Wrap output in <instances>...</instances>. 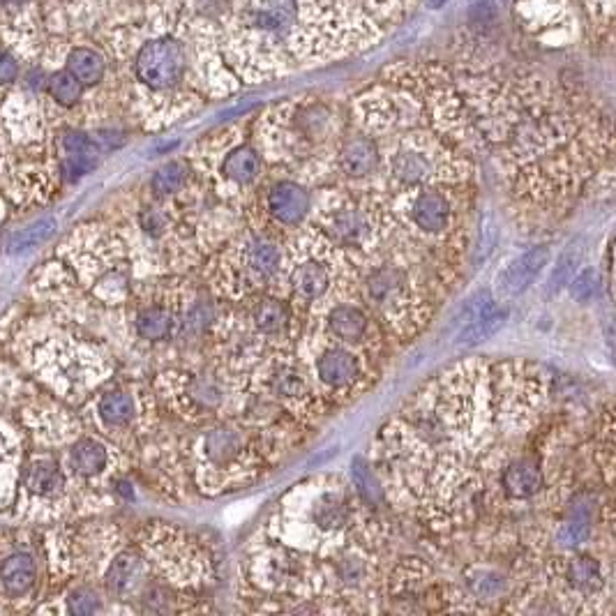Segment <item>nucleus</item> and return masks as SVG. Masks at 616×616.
Here are the masks:
<instances>
[{"label":"nucleus","instance_id":"nucleus-30","mask_svg":"<svg viewBox=\"0 0 616 616\" xmlns=\"http://www.w3.org/2000/svg\"><path fill=\"white\" fill-rule=\"evenodd\" d=\"M268 390L275 400H280L282 404H294V402H305L307 395H310V388H307L305 372H300L296 365L282 363L277 365L268 377Z\"/></svg>","mask_w":616,"mask_h":616},{"label":"nucleus","instance_id":"nucleus-18","mask_svg":"<svg viewBox=\"0 0 616 616\" xmlns=\"http://www.w3.org/2000/svg\"><path fill=\"white\" fill-rule=\"evenodd\" d=\"M264 162V155L259 153L257 146L247 144V141H234L229 148H224L217 174H220L224 185H231L234 190H245L264 174Z\"/></svg>","mask_w":616,"mask_h":616},{"label":"nucleus","instance_id":"nucleus-47","mask_svg":"<svg viewBox=\"0 0 616 616\" xmlns=\"http://www.w3.org/2000/svg\"><path fill=\"white\" fill-rule=\"evenodd\" d=\"M446 0H430V7H441Z\"/></svg>","mask_w":616,"mask_h":616},{"label":"nucleus","instance_id":"nucleus-19","mask_svg":"<svg viewBox=\"0 0 616 616\" xmlns=\"http://www.w3.org/2000/svg\"><path fill=\"white\" fill-rule=\"evenodd\" d=\"M545 487L543 462L533 455L510 460L501 471V490L510 501H527Z\"/></svg>","mask_w":616,"mask_h":616},{"label":"nucleus","instance_id":"nucleus-45","mask_svg":"<svg viewBox=\"0 0 616 616\" xmlns=\"http://www.w3.org/2000/svg\"><path fill=\"white\" fill-rule=\"evenodd\" d=\"M587 10L593 19L605 21V24H612L614 17V0H584Z\"/></svg>","mask_w":616,"mask_h":616},{"label":"nucleus","instance_id":"nucleus-26","mask_svg":"<svg viewBox=\"0 0 616 616\" xmlns=\"http://www.w3.org/2000/svg\"><path fill=\"white\" fill-rule=\"evenodd\" d=\"M95 413L104 430H111V432L127 430V427H132L134 423H137L139 402L130 390L114 388V390H107V393L97 400Z\"/></svg>","mask_w":616,"mask_h":616},{"label":"nucleus","instance_id":"nucleus-5","mask_svg":"<svg viewBox=\"0 0 616 616\" xmlns=\"http://www.w3.org/2000/svg\"><path fill=\"white\" fill-rule=\"evenodd\" d=\"M33 367L40 379L67 400H81L109 374V363L95 347L54 335L40 342L33 353Z\"/></svg>","mask_w":616,"mask_h":616},{"label":"nucleus","instance_id":"nucleus-28","mask_svg":"<svg viewBox=\"0 0 616 616\" xmlns=\"http://www.w3.org/2000/svg\"><path fill=\"white\" fill-rule=\"evenodd\" d=\"M70 467L81 478H100L111 467L107 443L93 437L79 439L70 450Z\"/></svg>","mask_w":616,"mask_h":616},{"label":"nucleus","instance_id":"nucleus-22","mask_svg":"<svg viewBox=\"0 0 616 616\" xmlns=\"http://www.w3.org/2000/svg\"><path fill=\"white\" fill-rule=\"evenodd\" d=\"M67 492V478L51 457H35L24 473V494L35 501H58Z\"/></svg>","mask_w":616,"mask_h":616},{"label":"nucleus","instance_id":"nucleus-43","mask_svg":"<svg viewBox=\"0 0 616 616\" xmlns=\"http://www.w3.org/2000/svg\"><path fill=\"white\" fill-rule=\"evenodd\" d=\"M102 610L100 593L90 587H79L67 596V612L74 616H90Z\"/></svg>","mask_w":616,"mask_h":616},{"label":"nucleus","instance_id":"nucleus-14","mask_svg":"<svg viewBox=\"0 0 616 616\" xmlns=\"http://www.w3.org/2000/svg\"><path fill=\"white\" fill-rule=\"evenodd\" d=\"M409 197V222L425 236H441L450 229L453 222V206L450 199L443 194L437 185L418 187Z\"/></svg>","mask_w":616,"mask_h":616},{"label":"nucleus","instance_id":"nucleus-25","mask_svg":"<svg viewBox=\"0 0 616 616\" xmlns=\"http://www.w3.org/2000/svg\"><path fill=\"white\" fill-rule=\"evenodd\" d=\"M326 328L333 340L340 344H360L367 340V333H370V317L363 307L351 305V303H337L330 307L328 317H326Z\"/></svg>","mask_w":616,"mask_h":616},{"label":"nucleus","instance_id":"nucleus-41","mask_svg":"<svg viewBox=\"0 0 616 616\" xmlns=\"http://www.w3.org/2000/svg\"><path fill=\"white\" fill-rule=\"evenodd\" d=\"M568 289L570 296H573V300H577V303H591L600 291V273L591 266L577 270L573 280L568 282Z\"/></svg>","mask_w":616,"mask_h":616},{"label":"nucleus","instance_id":"nucleus-16","mask_svg":"<svg viewBox=\"0 0 616 616\" xmlns=\"http://www.w3.org/2000/svg\"><path fill=\"white\" fill-rule=\"evenodd\" d=\"M266 210L282 227H298L312 213V194L296 180H277L266 194Z\"/></svg>","mask_w":616,"mask_h":616},{"label":"nucleus","instance_id":"nucleus-24","mask_svg":"<svg viewBox=\"0 0 616 616\" xmlns=\"http://www.w3.org/2000/svg\"><path fill=\"white\" fill-rule=\"evenodd\" d=\"M550 261V247L538 245L531 247L529 252H524L510 264L501 275V291L506 296H520L522 291H527L533 282L538 280V275L543 273V268Z\"/></svg>","mask_w":616,"mask_h":616},{"label":"nucleus","instance_id":"nucleus-29","mask_svg":"<svg viewBox=\"0 0 616 616\" xmlns=\"http://www.w3.org/2000/svg\"><path fill=\"white\" fill-rule=\"evenodd\" d=\"M252 326L259 330L264 337H280L289 330L291 323V310L289 305L280 298L264 296L252 305L250 310Z\"/></svg>","mask_w":616,"mask_h":616},{"label":"nucleus","instance_id":"nucleus-35","mask_svg":"<svg viewBox=\"0 0 616 616\" xmlns=\"http://www.w3.org/2000/svg\"><path fill=\"white\" fill-rule=\"evenodd\" d=\"M21 460V443L14 439L10 427L0 423V503H3L5 494L10 492L14 483V473H17V464Z\"/></svg>","mask_w":616,"mask_h":616},{"label":"nucleus","instance_id":"nucleus-17","mask_svg":"<svg viewBox=\"0 0 616 616\" xmlns=\"http://www.w3.org/2000/svg\"><path fill=\"white\" fill-rule=\"evenodd\" d=\"M259 566V582L273 591L289 593L303 589L307 584L305 559L300 557L298 552L287 550V547H284V550L280 547V550L266 552V557L264 561H259Z\"/></svg>","mask_w":616,"mask_h":616},{"label":"nucleus","instance_id":"nucleus-4","mask_svg":"<svg viewBox=\"0 0 616 616\" xmlns=\"http://www.w3.org/2000/svg\"><path fill=\"white\" fill-rule=\"evenodd\" d=\"M402 132L395 139V144L388 148L379 146L381 162L386 164V171L395 185L404 190H418V187H432L439 183H453L462 180L464 164L457 160L450 146L441 141V137L423 130H395Z\"/></svg>","mask_w":616,"mask_h":616},{"label":"nucleus","instance_id":"nucleus-8","mask_svg":"<svg viewBox=\"0 0 616 616\" xmlns=\"http://www.w3.org/2000/svg\"><path fill=\"white\" fill-rule=\"evenodd\" d=\"M307 506L303 517H296L294 524H303V536L312 540L333 543L349 531L353 522V506L344 487L317 485L305 490Z\"/></svg>","mask_w":616,"mask_h":616},{"label":"nucleus","instance_id":"nucleus-11","mask_svg":"<svg viewBox=\"0 0 616 616\" xmlns=\"http://www.w3.org/2000/svg\"><path fill=\"white\" fill-rule=\"evenodd\" d=\"M144 550L157 568L176 584H192V575L199 573L201 554L183 533L176 529L153 527L148 533Z\"/></svg>","mask_w":616,"mask_h":616},{"label":"nucleus","instance_id":"nucleus-15","mask_svg":"<svg viewBox=\"0 0 616 616\" xmlns=\"http://www.w3.org/2000/svg\"><path fill=\"white\" fill-rule=\"evenodd\" d=\"M314 372L323 388L335 390H349L356 386L363 377V363L356 351H351L347 344H333V347L323 349L317 360H314Z\"/></svg>","mask_w":616,"mask_h":616},{"label":"nucleus","instance_id":"nucleus-3","mask_svg":"<svg viewBox=\"0 0 616 616\" xmlns=\"http://www.w3.org/2000/svg\"><path fill=\"white\" fill-rule=\"evenodd\" d=\"M342 118L317 97H300L270 109L261 120L259 153L264 160H307L340 139Z\"/></svg>","mask_w":616,"mask_h":616},{"label":"nucleus","instance_id":"nucleus-39","mask_svg":"<svg viewBox=\"0 0 616 616\" xmlns=\"http://www.w3.org/2000/svg\"><path fill=\"white\" fill-rule=\"evenodd\" d=\"M337 582L347 589H360L370 577V566H367V559L358 552H347L342 554L340 561L335 566Z\"/></svg>","mask_w":616,"mask_h":616},{"label":"nucleus","instance_id":"nucleus-40","mask_svg":"<svg viewBox=\"0 0 616 616\" xmlns=\"http://www.w3.org/2000/svg\"><path fill=\"white\" fill-rule=\"evenodd\" d=\"M591 536H593V520L568 515V520L561 524V529L557 533V540L561 547H566V550H580V547L589 543Z\"/></svg>","mask_w":616,"mask_h":616},{"label":"nucleus","instance_id":"nucleus-23","mask_svg":"<svg viewBox=\"0 0 616 616\" xmlns=\"http://www.w3.org/2000/svg\"><path fill=\"white\" fill-rule=\"evenodd\" d=\"M561 575L566 587L580 598H598V593H603L607 584L603 563L589 557V554H575V557H570L563 563Z\"/></svg>","mask_w":616,"mask_h":616},{"label":"nucleus","instance_id":"nucleus-6","mask_svg":"<svg viewBox=\"0 0 616 616\" xmlns=\"http://www.w3.org/2000/svg\"><path fill=\"white\" fill-rule=\"evenodd\" d=\"M199 469L213 473V483L231 485L247 478L257 460L250 434L236 423H213L197 441Z\"/></svg>","mask_w":616,"mask_h":616},{"label":"nucleus","instance_id":"nucleus-27","mask_svg":"<svg viewBox=\"0 0 616 616\" xmlns=\"http://www.w3.org/2000/svg\"><path fill=\"white\" fill-rule=\"evenodd\" d=\"M134 333L146 342H164L176 335L180 326V317L167 305L153 303L139 307L134 314Z\"/></svg>","mask_w":616,"mask_h":616},{"label":"nucleus","instance_id":"nucleus-7","mask_svg":"<svg viewBox=\"0 0 616 616\" xmlns=\"http://www.w3.org/2000/svg\"><path fill=\"white\" fill-rule=\"evenodd\" d=\"M321 234L342 250H363L377 240V213L365 201L335 194L321 204Z\"/></svg>","mask_w":616,"mask_h":616},{"label":"nucleus","instance_id":"nucleus-42","mask_svg":"<svg viewBox=\"0 0 616 616\" xmlns=\"http://www.w3.org/2000/svg\"><path fill=\"white\" fill-rule=\"evenodd\" d=\"M215 321V305L210 303V300H197L190 307V312L185 314V319L180 321V326H183L185 333H192V335H199V333H206V330L213 326Z\"/></svg>","mask_w":616,"mask_h":616},{"label":"nucleus","instance_id":"nucleus-44","mask_svg":"<svg viewBox=\"0 0 616 616\" xmlns=\"http://www.w3.org/2000/svg\"><path fill=\"white\" fill-rule=\"evenodd\" d=\"M139 224H141V229H144L148 236L160 238L162 234H167V229H169V224H171V217L164 213V208L150 206L146 210H141Z\"/></svg>","mask_w":616,"mask_h":616},{"label":"nucleus","instance_id":"nucleus-37","mask_svg":"<svg viewBox=\"0 0 616 616\" xmlns=\"http://www.w3.org/2000/svg\"><path fill=\"white\" fill-rule=\"evenodd\" d=\"M56 231V220L54 217H42V220H37L33 224H28V227L14 231L7 240V252L10 254H21L33 250V247L42 245L44 240H49L51 234Z\"/></svg>","mask_w":616,"mask_h":616},{"label":"nucleus","instance_id":"nucleus-38","mask_svg":"<svg viewBox=\"0 0 616 616\" xmlns=\"http://www.w3.org/2000/svg\"><path fill=\"white\" fill-rule=\"evenodd\" d=\"M351 478H353V485H356L358 497L363 499L365 503H370V506H377V503L383 501V485H381L377 471H374L370 462H365V460L353 462Z\"/></svg>","mask_w":616,"mask_h":616},{"label":"nucleus","instance_id":"nucleus-46","mask_svg":"<svg viewBox=\"0 0 616 616\" xmlns=\"http://www.w3.org/2000/svg\"><path fill=\"white\" fill-rule=\"evenodd\" d=\"M5 146H7V137H5L3 127H0V169H3V162H5Z\"/></svg>","mask_w":616,"mask_h":616},{"label":"nucleus","instance_id":"nucleus-21","mask_svg":"<svg viewBox=\"0 0 616 616\" xmlns=\"http://www.w3.org/2000/svg\"><path fill=\"white\" fill-rule=\"evenodd\" d=\"M148 577L146 559L137 550H123L111 559L104 584L114 598H130L144 587Z\"/></svg>","mask_w":616,"mask_h":616},{"label":"nucleus","instance_id":"nucleus-33","mask_svg":"<svg viewBox=\"0 0 616 616\" xmlns=\"http://www.w3.org/2000/svg\"><path fill=\"white\" fill-rule=\"evenodd\" d=\"M506 319L508 312L501 310V307L494 303L492 307H487L485 312H480L467 323H462L460 335H457V344H478L490 340L492 335L499 333Z\"/></svg>","mask_w":616,"mask_h":616},{"label":"nucleus","instance_id":"nucleus-13","mask_svg":"<svg viewBox=\"0 0 616 616\" xmlns=\"http://www.w3.org/2000/svg\"><path fill=\"white\" fill-rule=\"evenodd\" d=\"M284 266L282 247L275 243L270 236L254 234L243 240L238 250V268L236 277L240 284H245L247 291L254 287H261L273 280Z\"/></svg>","mask_w":616,"mask_h":616},{"label":"nucleus","instance_id":"nucleus-32","mask_svg":"<svg viewBox=\"0 0 616 616\" xmlns=\"http://www.w3.org/2000/svg\"><path fill=\"white\" fill-rule=\"evenodd\" d=\"M584 252H587V250H584L582 238L570 240V243L563 247V252L559 254V259H557V266L552 268L550 277H547V284H545L547 296H557L561 289L568 287V282L573 280L575 273L582 266Z\"/></svg>","mask_w":616,"mask_h":616},{"label":"nucleus","instance_id":"nucleus-10","mask_svg":"<svg viewBox=\"0 0 616 616\" xmlns=\"http://www.w3.org/2000/svg\"><path fill=\"white\" fill-rule=\"evenodd\" d=\"M319 247L321 250H307V247L296 250V259L289 270V287L303 303H317L326 298L335 284L333 266L340 261V254H335L337 245L323 236Z\"/></svg>","mask_w":616,"mask_h":616},{"label":"nucleus","instance_id":"nucleus-12","mask_svg":"<svg viewBox=\"0 0 616 616\" xmlns=\"http://www.w3.org/2000/svg\"><path fill=\"white\" fill-rule=\"evenodd\" d=\"M365 298L381 317L395 323L409 312L413 303V287L407 270L395 264H383L374 268L365 280Z\"/></svg>","mask_w":616,"mask_h":616},{"label":"nucleus","instance_id":"nucleus-9","mask_svg":"<svg viewBox=\"0 0 616 616\" xmlns=\"http://www.w3.org/2000/svg\"><path fill=\"white\" fill-rule=\"evenodd\" d=\"M171 386L167 397H174V407L180 416L190 420H208L227 409L231 400L229 381L213 372L199 374H171Z\"/></svg>","mask_w":616,"mask_h":616},{"label":"nucleus","instance_id":"nucleus-20","mask_svg":"<svg viewBox=\"0 0 616 616\" xmlns=\"http://www.w3.org/2000/svg\"><path fill=\"white\" fill-rule=\"evenodd\" d=\"M381 167L379 141L370 134H353L337 146V169L351 180L377 174Z\"/></svg>","mask_w":616,"mask_h":616},{"label":"nucleus","instance_id":"nucleus-1","mask_svg":"<svg viewBox=\"0 0 616 616\" xmlns=\"http://www.w3.org/2000/svg\"><path fill=\"white\" fill-rule=\"evenodd\" d=\"M95 37L146 127L169 125L197 109L204 93L227 95L240 88L222 58L220 24L180 0H148L104 24Z\"/></svg>","mask_w":616,"mask_h":616},{"label":"nucleus","instance_id":"nucleus-2","mask_svg":"<svg viewBox=\"0 0 616 616\" xmlns=\"http://www.w3.org/2000/svg\"><path fill=\"white\" fill-rule=\"evenodd\" d=\"M379 37L377 21L349 0H238L220 24L222 58L240 84L344 58Z\"/></svg>","mask_w":616,"mask_h":616},{"label":"nucleus","instance_id":"nucleus-36","mask_svg":"<svg viewBox=\"0 0 616 616\" xmlns=\"http://www.w3.org/2000/svg\"><path fill=\"white\" fill-rule=\"evenodd\" d=\"M467 587L473 598L499 600L506 593L508 582L494 568H471L467 573Z\"/></svg>","mask_w":616,"mask_h":616},{"label":"nucleus","instance_id":"nucleus-34","mask_svg":"<svg viewBox=\"0 0 616 616\" xmlns=\"http://www.w3.org/2000/svg\"><path fill=\"white\" fill-rule=\"evenodd\" d=\"M190 176H192V171L185 162H180V160L167 162L155 171L153 178H150V190H153L157 199L176 197V194L183 192L187 183H190Z\"/></svg>","mask_w":616,"mask_h":616},{"label":"nucleus","instance_id":"nucleus-31","mask_svg":"<svg viewBox=\"0 0 616 616\" xmlns=\"http://www.w3.org/2000/svg\"><path fill=\"white\" fill-rule=\"evenodd\" d=\"M35 561L26 552H14L0 566V584L10 596H24L35 584Z\"/></svg>","mask_w":616,"mask_h":616}]
</instances>
